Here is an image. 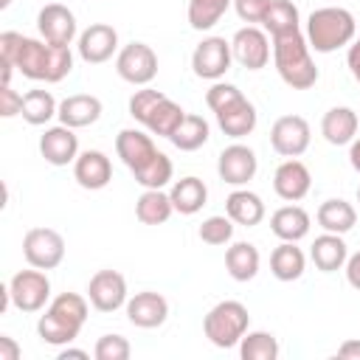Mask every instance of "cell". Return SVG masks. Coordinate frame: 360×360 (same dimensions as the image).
I'll list each match as a JSON object with an SVG mask.
<instances>
[{
	"instance_id": "cell-39",
	"label": "cell",
	"mask_w": 360,
	"mask_h": 360,
	"mask_svg": "<svg viewBox=\"0 0 360 360\" xmlns=\"http://www.w3.org/2000/svg\"><path fill=\"white\" fill-rule=\"evenodd\" d=\"M200 239L205 242V245H228L231 239H233V219L225 214H214V217H208V219H202V225H200Z\"/></svg>"
},
{
	"instance_id": "cell-12",
	"label": "cell",
	"mask_w": 360,
	"mask_h": 360,
	"mask_svg": "<svg viewBox=\"0 0 360 360\" xmlns=\"http://www.w3.org/2000/svg\"><path fill=\"white\" fill-rule=\"evenodd\" d=\"M231 51H233V59L248 68V70H262L267 68L270 62V39H267V31L256 28V25H245L233 34L231 39Z\"/></svg>"
},
{
	"instance_id": "cell-3",
	"label": "cell",
	"mask_w": 360,
	"mask_h": 360,
	"mask_svg": "<svg viewBox=\"0 0 360 360\" xmlns=\"http://www.w3.org/2000/svg\"><path fill=\"white\" fill-rule=\"evenodd\" d=\"M309 51L312 48L301 31H292V34L273 39V65H276V70L287 87H292V90L315 87L321 73H318Z\"/></svg>"
},
{
	"instance_id": "cell-33",
	"label": "cell",
	"mask_w": 360,
	"mask_h": 360,
	"mask_svg": "<svg viewBox=\"0 0 360 360\" xmlns=\"http://www.w3.org/2000/svg\"><path fill=\"white\" fill-rule=\"evenodd\" d=\"M264 31L276 39V37H284V34H292V31H301V14L295 8V3L290 0H273L264 20H262Z\"/></svg>"
},
{
	"instance_id": "cell-29",
	"label": "cell",
	"mask_w": 360,
	"mask_h": 360,
	"mask_svg": "<svg viewBox=\"0 0 360 360\" xmlns=\"http://www.w3.org/2000/svg\"><path fill=\"white\" fill-rule=\"evenodd\" d=\"M315 219H318V225H321L323 231L343 236V233H349V231L354 228L357 211H354L352 202H346V200H340V197H332V200H323V202H321Z\"/></svg>"
},
{
	"instance_id": "cell-13",
	"label": "cell",
	"mask_w": 360,
	"mask_h": 360,
	"mask_svg": "<svg viewBox=\"0 0 360 360\" xmlns=\"http://www.w3.org/2000/svg\"><path fill=\"white\" fill-rule=\"evenodd\" d=\"M256 169H259V160H256V152L245 143H231L219 152V160H217V174L219 180H225L228 186H245L248 180L256 177Z\"/></svg>"
},
{
	"instance_id": "cell-17",
	"label": "cell",
	"mask_w": 360,
	"mask_h": 360,
	"mask_svg": "<svg viewBox=\"0 0 360 360\" xmlns=\"http://www.w3.org/2000/svg\"><path fill=\"white\" fill-rule=\"evenodd\" d=\"M127 318L138 329H158L169 318V301L160 292H155V290L135 292L127 301Z\"/></svg>"
},
{
	"instance_id": "cell-44",
	"label": "cell",
	"mask_w": 360,
	"mask_h": 360,
	"mask_svg": "<svg viewBox=\"0 0 360 360\" xmlns=\"http://www.w3.org/2000/svg\"><path fill=\"white\" fill-rule=\"evenodd\" d=\"M20 112H22V96L11 84H3L0 87V115L3 118H14Z\"/></svg>"
},
{
	"instance_id": "cell-14",
	"label": "cell",
	"mask_w": 360,
	"mask_h": 360,
	"mask_svg": "<svg viewBox=\"0 0 360 360\" xmlns=\"http://www.w3.org/2000/svg\"><path fill=\"white\" fill-rule=\"evenodd\" d=\"M37 28H39V37L51 45H70L76 39V31H79L73 11L62 3L42 6L37 14Z\"/></svg>"
},
{
	"instance_id": "cell-26",
	"label": "cell",
	"mask_w": 360,
	"mask_h": 360,
	"mask_svg": "<svg viewBox=\"0 0 360 360\" xmlns=\"http://www.w3.org/2000/svg\"><path fill=\"white\" fill-rule=\"evenodd\" d=\"M270 231L281 242H301L309 233V214L301 205H281L270 217Z\"/></svg>"
},
{
	"instance_id": "cell-23",
	"label": "cell",
	"mask_w": 360,
	"mask_h": 360,
	"mask_svg": "<svg viewBox=\"0 0 360 360\" xmlns=\"http://www.w3.org/2000/svg\"><path fill=\"white\" fill-rule=\"evenodd\" d=\"M357 124H360V118L352 107H332L321 118V135L332 146H346L357 138Z\"/></svg>"
},
{
	"instance_id": "cell-42",
	"label": "cell",
	"mask_w": 360,
	"mask_h": 360,
	"mask_svg": "<svg viewBox=\"0 0 360 360\" xmlns=\"http://www.w3.org/2000/svg\"><path fill=\"white\" fill-rule=\"evenodd\" d=\"M242 96V90L236 87V84H228V82H214L211 87H208V93H205V104L217 112V110H222L225 104H231V101H236Z\"/></svg>"
},
{
	"instance_id": "cell-21",
	"label": "cell",
	"mask_w": 360,
	"mask_h": 360,
	"mask_svg": "<svg viewBox=\"0 0 360 360\" xmlns=\"http://www.w3.org/2000/svg\"><path fill=\"white\" fill-rule=\"evenodd\" d=\"M101 98L98 96H90V93H73L68 98L59 101V124L70 127V129H82V127H90L101 118Z\"/></svg>"
},
{
	"instance_id": "cell-41",
	"label": "cell",
	"mask_w": 360,
	"mask_h": 360,
	"mask_svg": "<svg viewBox=\"0 0 360 360\" xmlns=\"http://www.w3.org/2000/svg\"><path fill=\"white\" fill-rule=\"evenodd\" d=\"M163 96H166V93L152 90V87H141V90H135V93L129 96V115H132L135 121H141V124H143V118L152 112V107H155Z\"/></svg>"
},
{
	"instance_id": "cell-45",
	"label": "cell",
	"mask_w": 360,
	"mask_h": 360,
	"mask_svg": "<svg viewBox=\"0 0 360 360\" xmlns=\"http://www.w3.org/2000/svg\"><path fill=\"white\" fill-rule=\"evenodd\" d=\"M343 270H346V281H349V287L360 290V250H357V253H352V256L346 259Z\"/></svg>"
},
{
	"instance_id": "cell-27",
	"label": "cell",
	"mask_w": 360,
	"mask_h": 360,
	"mask_svg": "<svg viewBox=\"0 0 360 360\" xmlns=\"http://www.w3.org/2000/svg\"><path fill=\"white\" fill-rule=\"evenodd\" d=\"M169 197H172V205H174L177 214L191 217V214H197V211L205 205V200H208V188H205V183H202L200 177L188 174V177H180V180L172 183Z\"/></svg>"
},
{
	"instance_id": "cell-15",
	"label": "cell",
	"mask_w": 360,
	"mask_h": 360,
	"mask_svg": "<svg viewBox=\"0 0 360 360\" xmlns=\"http://www.w3.org/2000/svg\"><path fill=\"white\" fill-rule=\"evenodd\" d=\"M76 48L87 65H101V62L112 59V53L118 51V31L107 22H93L90 28H84L79 34Z\"/></svg>"
},
{
	"instance_id": "cell-5",
	"label": "cell",
	"mask_w": 360,
	"mask_h": 360,
	"mask_svg": "<svg viewBox=\"0 0 360 360\" xmlns=\"http://www.w3.org/2000/svg\"><path fill=\"white\" fill-rule=\"evenodd\" d=\"M250 326L248 307L242 301H219L202 318V332L217 349H233Z\"/></svg>"
},
{
	"instance_id": "cell-2",
	"label": "cell",
	"mask_w": 360,
	"mask_h": 360,
	"mask_svg": "<svg viewBox=\"0 0 360 360\" xmlns=\"http://www.w3.org/2000/svg\"><path fill=\"white\" fill-rule=\"evenodd\" d=\"M87 301L79 292H62L56 295L45 315L37 321V335L48 346H68L79 338L84 321H87Z\"/></svg>"
},
{
	"instance_id": "cell-51",
	"label": "cell",
	"mask_w": 360,
	"mask_h": 360,
	"mask_svg": "<svg viewBox=\"0 0 360 360\" xmlns=\"http://www.w3.org/2000/svg\"><path fill=\"white\" fill-rule=\"evenodd\" d=\"M8 3H11V0H0V6H3V8H6V6H8Z\"/></svg>"
},
{
	"instance_id": "cell-9",
	"label": "cell",
	"mask_w": 360,
	"mask_h": 360,
	"mask_svg": "<svg viewBox=\"0 0 360 360\" xmlns=\"http://www.w3.org/2000/svg\"><path fill=\"white\" fill-rule=\"evenodd\" d=\"M231 62H233V51L225 37H205L191 53L194 76L208 82H219L231 70Z\"/></svg>"
},
{
	"instance_id": "cell-48",
	"label": "cell",
	"mask_w": 360,
	"mask_h": 360,
	"mask_svg": "<svg viewBox=\"0 0 360 360\" xmlns=\"http://www.w3.org/2000/svg\"><path fill=\"white\" fill-rule=\"evenodd\" d=\"M335 357H340V360H360V340H343L338 346Z\"/></svg>"
},
{
	"instance_id": "cell-30",
	"label": "cell",
	"mask_w": 360,
	"mask_h": 360,
	"mask_svg": "<svg viewBox=\"0 0 360 360\" xmlns=\"http://www.w3.org/2000/svg\"><path fill=\"white\" fill-rule=\"evenodd\" d=\"M307 270V256L295 242H281L270 253V273L278 281H298Z\"/></svg>"
},
{
	"instance_id": "cell-52",
	"label": "cell",
	"mask_w": 360,
	"mask_h": 360,
	"mask_svg": "<svg viewBox=\"0 0 360 360\" xmlns=\"http://www.w3.org/2000/svg\"><path fill=\"white\" fill-rule=\"evenodd\" d=\"M357 202H360V186H357Z\"/></svg>"
},
{
	"instance_id": "cell-20",
	"label": "cell",
	"mask_w": 360,
	"mask_h": 360,
	"mask_svg": "<svg viewBox=\"0 0 360 360\" xmlns=\"http://www.w3.org/2000/svg\"><path fill=\"white\" fill-rule=\"evenodd\" d=\"M73 180L87 188V191H98L112 180V163L104 152L98 149H87L73 160Z\"/></svg>"
},
{
	"instance_id": "cell-50",
	"label": "cell",
	"mask_w": 360,
	"mask_h": 360,
	"mask_svg": "<svg viewBox=\"0 0 360 360\" xmlns=\"http://www.w3.org/2000/svg\"><path fill=\"white\" fill-rule=\"evenodd\" d=\"M68 357H79V360H87L90 354H87L84 349H70V343H68V346L59 352V360H68Z\"/></svg>"
},
{
	"instance_id": "cell-35",
	"label": "cell",
	"mask_w": 360,
	"mask_h": 360,
	"mask_svg": "<svg viewBox=\"0 0 360 360\" xmlns=\"http://www.w3.org/2000/svg\"><path fill=\"white\" fill-rule=\"evenodd\" d=\"M56 112H59V104H56V98H53L48 90H28V93L22 96V112H20V115H22L31 127L48 124Z\"/></svg>"
},
{
	"instance_id": "cell-25",
	"label": "cell",
	"mask_w": 360,
	"mask_h": 360,
	"mask_svg": "<svg viewBox=\"0 0 360 360\" xmlns=\"http://www.w3.org/2000/svg\"><path fill=\"white\" fill-rule=\"evenodd\" d=\"M225 214L233 219V225L253 228V225H259L264 219V202H262V197L256 191L236 188L225 200Z\"/></svg>"
},
{
	"instance_id": "cell-37",
	"label": "cell",
	"mask_w": 360,
	"mask_h": 360,
	"mask_svg": "<svg viewBox=\"0 0 360 360\" xmlns=\"http://www.w3.org/2000/svg\"><path fill=\"white\" fill-rule=\"evenodd\" d=\"M278 340L276 335L256 329V332H245V338L239 340V354L242 360H276L278 357Z\"/></svg>"
},
{
	"instance_id": "cell-6",
	"label": "cell",
	"mask_w": 360,
	"mask_h": 360,
	"mask_svg": "<svg viewBox=\"0 0 360 360\" xmlns=\"http://www.w3.org/2000/svg\"><path fill=\"white\" fill-rule=\"evenodd\" d=\"M11 304L20 312H39L48 298H51V278L45 276V270L31 267V270H20L11 276V281L6 284Z\"/></svg>"
},
{
	"instance_id": "cell-4",
	"label": "cell",
	"mask_w": 360,
	"mask_h": 360,
	"mask_svg": "<svg viewBox=\"0 0 360 360\" xmlns=\"http://www.w3.org/2000/svg\"><path fill=\"white\" fill-rule=\"evenodd\" d=\"M354 34H357V22H354V14L349 8L323 6L307 17V34L304 37L315 53H332L343 45H352Z\"/></svg>"
},
{
	"instance_id": "cell-11",
	"label": "cell",
	"mask_w": 360,
	"mask_h": 360,
	"mask_svg": "<svg viewBox=\"0 0 360 360\" xmlns=\"http://www.w3.org/2000/svg\"><path fill=\"white\" fill-rule=\"evenodd\" d=\"M90 307L98 312H115L127 307V278L118 270H98L87 284Z\"/></svg>"
},
{
	"instance_id": "cell-43",
	"label": "cell",
	"mask_w": 360,
	"mask_h": 360,
	"mask_svg": "<svg viewBox=\"0 0 360 360\" xmlns=\"http://www.w3.org/2000/svg\"><path fill=\"white\" fill-rule=\"evenodd\" d=\"M270 3H273V0H233V8H236V14H239V20L250 25V22H262V20H264Z\"/></svg>"
},
{
	"instance_id": "cell-28",
	"label": "cell",
	"mask_w": 360,
	"mask_h": 360,
	"mask_svg": "<svg viewBox=\"0 0 360 360\" xmlns=\"http://www.w3.org/2000/svg\"><path fill=\"white\" fill-rule=\"evenodd\" d=\"M259 264H262L259 248L250 245V242H233L225 250V270H228V276L233 281H250V278H256Z\"/></svg>"
},
{
	"instance_id": "cell-24",
	"label": "cell",
	"mask_w": 360,
	"mask_h": 360,
	"mask_svg": "<svg viewBox=\"0 0 360 360\" xmlns=\"http://www.w3.org/2000/svg\"><path fill=\"white\" fill-rule=\"evenodd\" d=\"M309 259H312V264H315L321 273H335V270H340V267L346 264L349 248H346V242H343L340 233L323 231L321 236H315V242H312V248H309Z\"/></svg>"
},
{
	"instance_id": "cell-31",
	"label": "cell",
	"mask_w": 360,
	"mask_h": 360,
	"mask_svg": "<svg viewBox=\"0 0 360 360\" xmlns=\"http://www.w3.org/2000/svg\"><path fill=\"white\" fill-rule=\"evenodd\" d=\"M183 118H186V110H183L177 101H172L169 96H163V98L152 107V112L143 118V127H146L152 135H158V138H172Z\"/></svg>"
},
{
	"instance_id": "cell-1",
	"label": "cell",
	"mask_w": 360,
	"mask_h": 360,
	"mask_svg": "<svg viewBox=\"0 0 360 360\" xmlns=\"http://www.w3.org/2000/svg\"><path fill=\"white\" fill-rule=\"evenodd\" d=\"M0 65H11L31 82L56 84L73 70V53H70V45H51L45 39L22 37L17 31H3Z\"/></svg>"
},
{
	"instance_id": "cell-36",
	"label": "cell",
	"mask_w": 360,
	"mask_h": 360,
	"mask_svg": "<svg viewBox=\"0 0 360 360\" xmlns=\"http://www.w3.org/2000/svg\"><path fill=\"white\" fill-rule=\"evenodd\" d=\"M233 0H188V8H186V17H188V25L194 31H208L214 28L222 14L228 11Z\"/></svg>"
},
{
	"instance_id": "cell-47",
	"label": "cell",
	"mask_w": 360,
	"mask_h": 360,
	"mask_svg": "<svg viewBox=\"0 0 360 360\" xmlns=\"http://www.w3.org/2000/svg\"><path fill=\"white\" fill-rule=\"evenodd\" d=\"M20 357H22V349L17 346V340L8 335H0V360H20Z\"/></svg>"
},
{
	"instance_id": "cell-38",
	"label": "cell",
	"mask_w": 360,
	"mask_h": 360,
	"mask_svg": "<svg viewBox=\"0 0 360 360\" xmlns=\"http://www.w3.org/2000/svg\"><path fill=\"white\" fill-rule=\"evenodd\" d=\"M172 174H174V166H172V158L166 152H158L143 169L132 172L135 183L143 186V188H163L172 180Z\"/></svg>"
},
{
	"instance_id": "cell-34",
	"label": "cell",
	"mask_w": 360,
	"mask_h": 360,
	"mask_svg": "<svg viewBox=\"0 0 360 360\" xmlns=\"http://www.w3.org/2000/svg\"><path fill=\"white\" fill-rule=\"evenodd\" d=\"M211 135V127L202 115H194V112H186V118L180 121V127L174 129V135L169 138L180 152H194L200 149Z\"/></svg>"
},
{
	"instance_id": "cell-18",
	"label": "cell",
	"mask_w": 360,
	"mask_h": 360,
	"mask_svg": "<svg viewBox=\"0 0 360 360\" xmlns=\"http://www.w3.org/2000/svg\"><path fill=\"white\" fill-rule=\"evenodd\" d=\"M115 152H118L121 163H124L129 172H138V169H143L160 149L155 146L152 135H146L143 129L127 127V129H121L118 138H115Z\"/></svg>"
},
{
	"instance_id": "cell-32",
	"label": "cell",
	"mask_w": 360,
	"mask_h": 360,
	"mask_svg": "<svg viewBox=\"0 0 360 360\" xmlns=\"http://www.w3.org/2000/svg\"><path fill=\"white\" fill-rule=\"evenodd\" d=\"M172 214H174V205L163 188H143V194L135 202V217L143 225H163Z\"/></svg>"
},
{
	"instance_id": "cell-22",
	"label": "cell",
	"mask_w": 360,
	"mask_h": 360,
	"mask_svg": "<svg viewBox=\"0 0 360 360\" xmlns=\"http://www.w3.org/2000/svg\"><path fill=\"white\" fill-rule=\"evenodd\" d=\"M214 115H217L219 129H222L228 138H245V135H250V132L256 129V121H259L256 107H253L245 96H239L236 101L225 104V107L217 110Z\"/></svg>"
},
{
	"instance_id": "cell-10",
	"label": "cell",
	"mask_w": 360,
	"mask_h": 360,
	"mask_svg": "<svg viewBox=\"0 0 360 360\" xmlns=\"http://www.w3.org/2000/svg\"><path fill=\"white\" fill-rule=\"evenodd\" d=\"M312 129L301 115H281L270 127V146L281 158H301L309 149Z\"/></svg>"
},
{
	"instance_id": "cell-8",
	"label": "cell",
	"mask_w": 360,
	"mask_h": 360,
	"mask_svg": "<svg viewBox=\"0 0 360 360\" xmlns=\"http://www.w3.org/2000/svg\"><path fill=\"white\" fill-rule=\"evenodd\" d=\"M22 256L31 267L53 270L65 259V239L53 228H31L22 236Z\"/></svg>"
},
{
	"instance_id": "cell-49",
	"label": "cell",
	"mask_w": 360,
	"mask_h": 360,
	"mask_svg": "<svg viewBox=\"0 0 360 360\" xmlns=\"http://www.w3.org/2000/svg\"><path fill=\"white\" fill-rule=\"evenodd\" d=\"M349 163H352V169L360 174V138H354V141L349 143Z\"/></svg>"
},
{
	"instance_id": "cell-19",
	"label": "cell",
	"mask_w": 360,
	"mask_h": 360,
	"mask_svg": "<svg viewBox=\"0 0 360 360\" xmlns=\"http://www.w3.org/2000/svg\"><path fill=\"white\" fill-rule=\"evenodd\" d=\"M39 155L45 158V163L51 166H68L79 158V138L70 127L59 124V127H48L39 138Z\"/></svg>"
},
{
	"instance_id": "cell-46",
	"label": "cell",
	"mask_w": 360,
	"mask_h": 360,
	"mask_svg": "<svg viewBox=\"0 0 360 360\" xmlns=\"http://www.w3.org/2000/svg\"><path fill=\"white\" fill-rule=\"evenodd\" d=\"M346 65H349V73H352V79L360 84V39H352V45H349V53H346Z\"/></svg>"
},
{
	"instance_id": "cell-7",
	"label": "cell",
	"mask_w": 360,
	"mask_h": 360,
	"mask_svg": "<svg viewBox=\"0 0 360 360\" xmlns=\"http://www.w3.org/2000/svg\"><path fill=\"white\" fill-rule=\"evenodd\" d=\"M115 73L135 87H146L158 76V53L146 42H129L115 56Z\"/></svg>"
},
{
	"instance_id": "cell-16",
	"label": "cell",
	"mask_w": 360,
	"mask_h": 360,
	"mask_svg": "<svg viewBox=\"0 0 360 360\" xmlns=\"http://www.w3.org/2000/svg\"><path fill=\"white\" fill-rule=\"evenodd\" d=\"M309 188H312V174L298 158H287L284 163H278V169L273 174V191L281 200L298 202L309 194Z\"/></svg>"
},
{
	"instance_id": "cell-40",
	"label": "cell",
	"mask_w": 360,
	"mask_h": 360,
	"mask_svg": "<svg viewBox=\"0 0 360 360\" xmlns=\"http://www.w3.org/2000/svg\"><path fill=\"white\" fill-rule=\"evenodd\" d=\"M129 354H132V346L124 335H101L93 349L96 360H129Z\"/></svg>"
}]
</instances>
